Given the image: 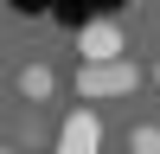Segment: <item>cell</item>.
Segmentation results:
<instances>
[{"instance_id": "obj_4", "label": "cell", "mask_w": 160, "mask_h": 154, "mask_svg": "<svg viewBox=\"0 0 160 154\" xmlns=\"http://www.w3.org/2000/svg\"><path fill=\"white\" fill-rule=\"evenodd\" d=\"M51 90H58V77H51L45 64H26V71H19V96H32V103H45Z\"/></svg>"}, {"instance_id": "obj_6", "label": "cell", "mask_w": 160, "mask_h": 154, "mask_svg": "<svg viewBox=\"0 0 160 154\" xmlns=\"http://www.w3.org/2000/svg\"><path fill=\"white\" fill-rule=\"evenodd\" d=\"M154 84H160V64H154Z\"/></svg>"}, {"instance_id": "obj_7", "label": "cell", "mask_w": 160, "mask_h": 154, "mask_svg": "<svg viewBox=\"0 0 160 154\" xmlns=\"http://www.w3.org/2000/svg\"><path fill=\"white\" fill-rule=\"evenodd\" d=\"M0 154H13V148H0Z\"/></svg>"}, {"instance_id": "obj_5", "label": "cell", "mask_w": 160, "mask_h": 154, "mask_svg": "<svg viewBox=\"0 0 160 154\" xmlns=\"http://www.w3.org/2000/svg\"><path fill=\"white\" fill-rule=\"evenodd\" d=\"M128 154H160V122H135L128 128Z\"/></svg>"}, {"instance_id": "obj_3", "label": "cell", "mask_w": 160, "mask_h": 154, "mask_svg": "<svg viewBox=\"0 0 160 154\" xmlns=\"http://www.w3.org/2000/svg\"><path fill=\"white\" fill-rule=\"evenodd\" d=\"M77 51H83V64H102V58H122V26L115 19H90L83 32H77Z\"/></svg>"}, {"instance_id": "obj_2", "label": "cell", "mask_w": 160, "mask_h": 154, "mask_svg": "<svg viewBox=\"0 0 160 154\" xmlns=\"http://www.w3.org/2000/svg\"><path fill=\"white\" fill-rule=\"evenodd\" d=\"M58 154H102V122H96V109H90V103H77V109L64 116V128H58Z\"/></svg>"}, {"instance_id": "obj_1", "label": "cell", "mask_w": 160, "mask_h": 154, "mask_svg": "<svg viewBox=\"0 0 160 154\" xmlns=\"http://www.w3.org/2000/svg\"><path fill=\"white\" fill-rule=\"evenodd\" d=\"M141 84V71L128 58H102V64H83L77 71V96L83 103H109V96H128V90Z\"/></svg>"}]
</instances>
